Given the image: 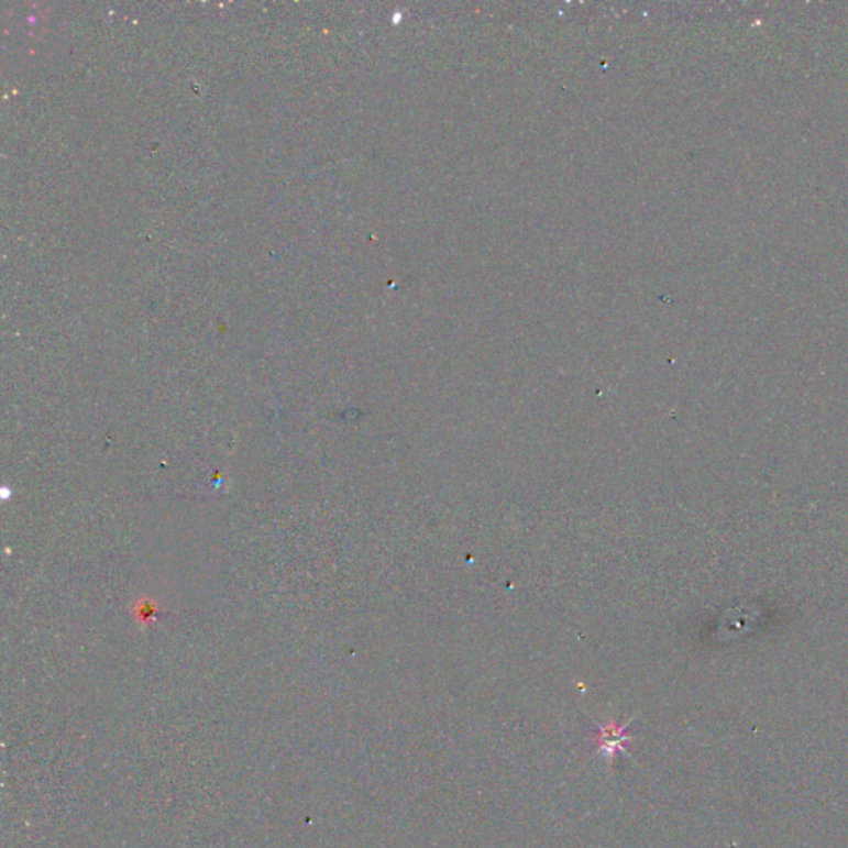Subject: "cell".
<instances>
[{
  "label": "cell",
  "mask_w": 848,
  "mask_h": 848,
  "mask_svg": "<svg viewBox=\"0 0 848 848\" xmlns=\"http://www.w3.org/2000/svg\"><path fill=\"white\" fill-rule=\"evenodd\" d=\"M630 726V722L625 725H618L615 719H610L607 725L601 726V731L597 735L598 751L608 755V758H615L618 752H627L628 746L631 745V736L627 735V728Z\"/></svg>",
  "instance_id": "1"
}]
</instances>
